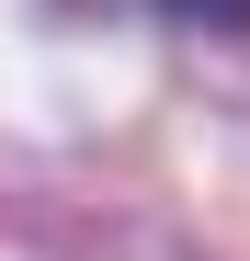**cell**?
Here are the masks:
<instances>
[{
	"label": "cell",
	"mask_w": 250,
	"mask_h": 261,
	"mask_svg": "<svg viewBox=\"0 0 250 261\" xmlns=\"http://www.w3.org/2000/svg\"><path fill=\"white\" fill-rule=\"evenodd\" d=\"M182 23H216V34H250V0H171Z\"/></svg>",
	"instance_id": "6da1fadb"
}]
</instances>
